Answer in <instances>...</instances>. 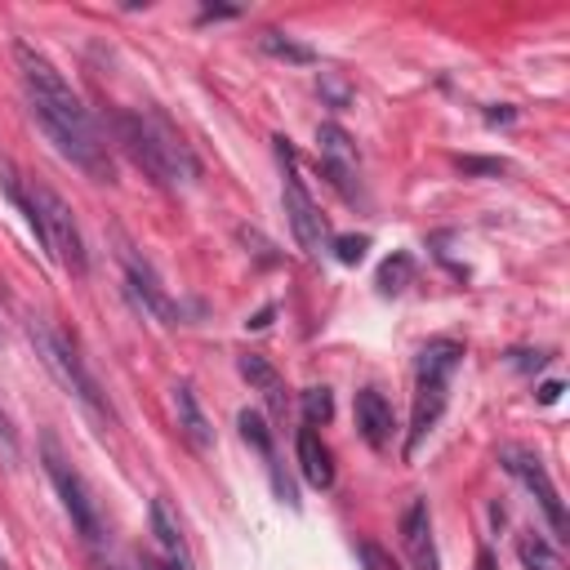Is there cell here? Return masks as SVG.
<instances>
[{
	"label": "cell",
	"mask_w": 570,
	"mask_h": 570,
	"mask_svg": "<svg viewBox=\"0 0 570 570\" xmlns=\"http://www.w3.org/2000/svg\"><path fill=\"white\" fill-rule=\"evenodd\" d=\"M125 281H129V294L138 298V307H142L147 316H156L160 325H174V321H178L174 298L165 294V285L156 281V272H151L147 263H138L134 254H125Z\"/></svg>",
	"instance_id": "10"
},
{
	"label": "cell",
	"mask_w": 570,
	"mask_h": 570,
	"mask_svg": "<svg viewBox=\"0 0 570 570\" xmlns=\"http://www.w3.org/2000/svg\"><path fill=\"white\" fill-rule=\"evenodd\" d=\"M476 570H494V557H490V552H481V557H476Z\"/></svg>",
	"instance_id": "29"
},
{
	"label": "cell",
	"mask_w": 570,
	"mask_h": 570,
	"mask_svg": "<svg viewBox=\"0 0 570 570\" xmlns=\"http://www.w3.org/2000/svg\"><path fill=\"white\" fill-rule=\"evenodd\" d=\"M31 205H36V218H40V249L49 258H58L71 276H85L89 258H85V240H80V227L71 218V209L62 205L58 191H49L45 183H31Z\"/></svg>",
	"instance_id": "5"
},
{
	"label": "cell",
	"mask_w": 570,
	"mask_h": 570,
	"mask_svg": "<svg viewBox=\"0 0 570 570\" xmlns=\"http://www.w3.org/2000/svg\"><path fill=\"white\" fill-rule=\"evenodd\" d=\"M236 428H240V436L272 463V428H267V419H263L258 410H240V414H236Z\"/></svg>",
	"instance_id": "19"
},
{
	"label": "cell",
	"mask_w": 570,
	"mask_h": 570,
	"mask_svg": "<svg viewBox=\"0 0 570 570\" xmlns=\"http://www.w3.org/2000/svg\"><path fill=\"white\" fill-rule=\"evenodd\" d=\"M13 58H18V76H22V89H27V102H31V116L36 125L49 134V142L71 160L80 165L89 178H111V156H107V142L94 125V116L80 107V98L71 94V85L62 80V71L40 53L31 49L27 40L13 45Z\"/></svg>",
	"instance_id": "1"
},
{
	"label": "cell",
	"mask_w": 570,
	"mask_h": 570,
	"mask_svg": "<svg viewBox=\"0 0 570 570\" xmlns=\"http://www.w3.org/2000/svg\"><path fill=\"white\" fill-rule=\"evenodd\" d=\"M116 138L125 142V151L134 156L138 169H147L156 183L165 187H187L200 174V160L191 156V147L183 142V134L169 125V116H160L156 107L142 111H116Z\"/></svg>",
	"instance_id": "2"
},
{
	"label": "cell",
	"mask_w": 570,
	"mask_h": 570,
	"mask_svg": "<svg viewBox=\"0 0 570 570\" xmlns=\"http://www.w3.org/2000/svg\"><path fill=\"white\" fill-rule=\"evenodd\" d=\"M330 414H334V396H330V387H303V419H307V428L330 423Z\"/></svg>",
	"instance_id": "21"
},
{
	"label": "cell",
	"mask_w": 570,
	"mask_h": 570,
	"mask_svg": "<svg viewBox=\"0 0 570 570\" xmlns=\"http://www.w3.org/2000/svg\"><path fill=\"white\" fill-rule=\"evenodd\" d=\"M258 49H263V53H272V58H281V62H294V67L316 62V53H312L307 45H298L294 36H285V31H276V27H267V31L258 36Z\"/></svg>",
	"instance_id": "17"
},
{
	"label": "cell",
	"mask_w": 570,
	"mask_h": 570,
	"mask_svg": "<svg viewBox=\"0 0 570 570\" xmlns=\"http://www.w3.org/2000/svg\"><path fill=\"white\" fill-rule=\"evenodd\" d=\"M267 321H272V307H263V312H258V316H254V321H245V325H249V330H263V325H267Z\"/></svg>",
	"instance_id": "28"
},
{
	"label": "cell",
	"mask_w": 570,
	"mask_h": 570,
	"mask_svg": "<svg viewBox=\"0 0 570 570\" xmlns=\"http://www.w3.org/2000/svg\"><path fill=\"white\" fill-rule=\"evenodd\" d=\"M40 454H45V472H49V481H53V490H58V499H62L71 525H76V534H80L85 543H98V539H102V521H98V503L89 499L85 476L71 468V459L58 450L53 436L40 441Z\"/></svg>",
	"instance_id": "6"
},
{
	"label": "cell",
	"mask_w": 570,
	"mask_h": 570,
	"mask_svg": "<svg viewBox=\"0 0 570 570\" xmlns=\"http://www.w3.org/2000/svg\"><path fill=\"white\" fill-rule=\"evenodd\" d=\"M316 147H321V165H325L330 183L343 196H352V174H356V147H352V138L338 125H321L316 129Z\"/></svg>",
	"instance_id": "11"
},
{
	"label": "cell",
	"mask_w": 570,
	"mask_h": 570,
	"mask_svg": "<svg viewBox=\"0 0 570 570\" xmlns=\"http://www.w3.org/2000/svg\"><path fill=\"white\" fill-rule=\"evenodd\" d=\"M352 410H356V432L365 436V445H370V450H383V445L392 441V428H396L387 396H383L379 387H361L356 401H352Z\"/></svg>",
	"instance_id": "12"
},
{
	"label": "cell",
	"mask_w": 570,
	"mask_h": 570,
	"mask_svg": "<svg viewBox=\"0 0 570 570\" xmlns=\"http://www.w3.org/2000/svg\"><path fill=\"white\" fill-rule=\"evenodd\" d=\"M276 156H281V169H285V187H281V196H285L289 232H294L298 249L316 258V254L330 245L325 214H321V209H316V200L307 196V187H303V178H298V169H294V151H289V142H285V138H276Z\"/></svg>",
	"instance_id": "7"
},
{
	"label": "cell",
	"mask_w": 570,
	"mask_h": 570,
	"mask_svg": "<svg viewBox=\"0 0 570 570\" xmlns=\"http://www.w3.org/2000/svg\"><path fill=\"white\" fill-rule=\"evenodd\" d=\"M0 454H4V463H18V432L4 419V410H0Z\"/></svg>",
	"instance_id": "25"
},
{
	"label": "cell",
	"mask_w": 570,
	"mask_h": 570,
	"mask_svg": "<svg viewBox=\"0 0 570 570\" xmlns=\"http://www.w3.org/2000/svg\"><path fill=\"white\" fill-rule=\"evenodd\" d=\"M174 414H178V432L187 436V445H191V450H209L214 428H209V419H205V410H200L191 383H178V387H174Z\"/></svg>",
	"instance_id": "15"
},
{
	"label": "cell",
	"mask_w": 570,
	"mask_h": 570,
	"mask_svg": "<svg viewBox=\"0 0 570 570\" xmlns=\"http://www.w3.org/2000/svg\"><path fill=\"white\" fill-rule=\"evenodd\" d=\"M365 249H370V240H365V236H338V240H334V254H338V263H347V267H352V263H361V258H365Z\"/></svg>",
	"instance_id": "22"
},
{
	"label": "cell",
	"mask_w": 570,
	"mask_h": 570,
	"mask_svg": "<svg viewBox=\"0 0 570 570\" xmlns=\"http://www.w3.org/2000/svg\"><path fill=\"white\" fill-rule=\"evenodd\" d=\"M557 396H561V383H557V379H552V383H543V387H539V401H543V405H552V401H557Z\"/></svg>",
	"instance_id": "27"
},
{
	"label": "cell",
	"mask_w": 570,
	"mask_h": 570,
	"mask_svg": "<svg viewBox=\"0 0 570 570\" xmlns=\"http://www.w3.org/2000/svg\"><path fill=\"white\" fill-rule=\"evenodd\" d=\"M503 468L534 494V503H539V512L548 517V525H552V534H566V503H561V494H557V485H552V476H548V468H543V459L539 454H530V450H517V445H508L503 450Z\"/></svg>",
	"instance_id": "8"
},
{
	"label": "cell",
	"mask_w": 570,
	"mask_h": 570,
	"mask_svg": "<svg viewBox=\"0 0 570 570\" xmlns=\"http://www.w3.org/2000/svg\"><path fill=\"white\" fill-rule=\"evenodd\" d=\"M240 374H245V379L267 396V405H272L276 414L285 410V383H281V374H276L263 356H240Z\"/></svg>",
	"instance_id": "16"
},
{
	"label": "cell",
	"mask_w": 570,
	"mask_h": 570,
	"mask_svg": "<svg viewBox=\"0 0 570 570\" xmlns=\"http://www.w3.org/2000/svg\"><path fill=\"white\" fill-rule=\"evenodd\" d=\"M459 169L463 174H508V160H481V156H459Z\"/></svg>",
	"instance_id": "24"
},
{
	"label": "cell",
	"mask_w": 570,
	"mask_h": 570,
	"mask_svg": "<svg viewBox=\"0 0 570 570\" xmlns=\"http://www.w3.org/2000/svg\"><path fill=\"white\" fill-rule=\"evenodd\" d=\"M401 548H405V557H410L414 570H441L428 499H410V508L401 512Z\"/></svg>",
	"instance_id": "9"
},
{
	"label": "cell",
	"mask_w": 570,
	"mask_h": 570,
	"mask_svg": "<svg viewBox=\"0 0 570 570\" xmlns=\"http://www.w3.org/2000/svg\"><path fill=\"white\" fill-rule=\"evenodd\" d=\"M356 557L365 561V570H396V561H392L379 543H370V539H361V543H356Z\"/></svg>",
	"instance_id": "23"
},
{
	"label": "cell",
	"mask_w": 570,
	"mask_h": 570,
	"mask_svg": "<svg viewBox=\"0 0 570 570\" xmlns=\"http://www.w3.org/2000/svg\"><path fill=\"white\" fill-rule=\"evenodd\" d=\"M0 570H9V561H4V552H0Z\"/></svg>",
	"instance_id": "30"
},
{
	"label": "cell",
	"mask_w": 570,
	"mask_h": 570,
	"mask_svg": "<svg viewBox=\"0 0 570 570\" xmlns=\"http://www.w3.org/2000/svg\"><path fill=\"white\" fill-rule=\"evenodd\" d=\"M240 9L236 4H200V22H209V18H236Z\"/></svg>",
	"instance_id": "26"
},
{
	"label": "cell",
	"mask_w": 570,
	"mask_h": 570,
	"mask_svg": "<svg viewBox=\"0 0 570 570\" xmlns=\"http://www.w3.org/2000/svg\"><path fill=\"white\" fill-rule=\"evenodd\" d=\"M517 557H521L525 570H561V552L543 534H521L517 539Z\"/></svg>",
	"instance_id": "18"
},
{
	"label": "cell",
	"mask_w": 570,
	"mask_h": 570,
	"mask_svg": "<svg viewBox=\"0 0 570 570\" xmlns=\"http://www.w3.org/2000/svg\"><path fill=\"white\" fill-rule=\"evenodd\" d=\"M298 472H303V481L307 485H316V490H330L334 485V459H330V445L321 441V432L316 428H298Z\"/></svg>",
	"instance_id": "13"
},
{
	"label": "cell",
	"mask_w": 570,
	"mask_h": 570,
	"mask_svg": "<svg viewBox=\"0 0 570 570\" xmlns=\"http://www.w3.org/2000/svg\"><path fill=\"white\" fill-rule=\"evenodd\" d=\"M27 338H31V347H36V356L45 361V370L62 383V392H71L89 414H98V419H107L111 410H107V401H102V392H98V383H94V374L85 370V361L76 356V347L62 338V334H53L40 316H31L27 321Z\"/></svg>",
	"instance_id": "4"
},
{
	"label": "cell",
	"mask_w": 570,
	"mask_h": 570,
	"mask_svg": "<svg viewBox=\"0 0 570 570\" xmlns=\"http://www.w3.org/2000/svg\"><path fill=\"white\" fill-rule=\"evenodd\" d=\"M410 272H414L410 254H392V258L379 267V289H383V294H401L405 281H410Z\"/></svg>",
	"instance_id": "20"
},
{
	"label": "cell",
	"mask_w": 570,
	"mask_h": 570,
	"mask_svg": "<svg viewBox=\"0 0 570 570\" xmlns=\"http://www.w3.org/2000/svg\"><path fill=\"white\" fill-rule=\"evenodd\" d=\"M459 361H463V343H454V338H432V343L419 352V365H414V414H410L405 459H414V450L423 445V436L436 428Z\"/></svg>",
	"instance_id": "3"
},
{
	"label": "cell",
	"mask_w": 570,
	"mask_h": 570,
	"mask_svg": "<svg viewBox=\"0 0 570 570\" xmlns=\"http://www.w3.org/2000/svg\"><path fill=\"white\" fill-rule=\"evenodd\" d=\"M151 534H156L160 552L169 557V566H178V570H191V561H187V539H183V525H178V517H174V508H169V499H165V494H156V499H151Z\"/></svg>",
	"instance_id": "14"
}]
</instances>
